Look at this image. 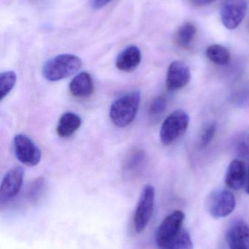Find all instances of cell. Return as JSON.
Listing matches in <instances>:
<instances>
[{
  "instance_id": "obj_3",
  "label": "cell",
  "mask_w": 249,
  "mask_h": 249,
  "mask_svg": "<svg viewBox=\"0 0 249 249\" xmlns=\"http://www.w3.org/2000/svg\"><path fill=\"white\" fill-rule=\"evenodd\" d=\"M190 117L187 112L177 109L164 121L160 129V140L162 144L169 146L182 136L188 129Z\"/></svg>"
},
{
  "instance_id": "obj_9",
  "label": "cell",
  "mask_w": 249,
  "mask_h": 249,
  "mask_svg": "<svg viewBox=\"0 0 249 249\" xmlns=\"http://www.w3.org/2000/svg\"><path fill=\"white\" fill-rule=\"evenodd\" d=\"M24 171L21 167H15L4 176L0 187V203L1 204L14 198L21 189Z\"/></svg>"
},
{
  "instance_id": "obj_18",
  "label": "cell",
  "mask_w": 249,
  "mask_h": 249,
  "mask_svg": "<svg viewBox=\"0 0 249 249\" xmlns=\"http://www.w3.org/2000/svg\"><path fill=\"white\" fill-rule=\"evenodd\" d=\"M232 149L240 159L249 160V132H241L234 137Z\"/></svg>"
},
{
  "instance_id": "obj_12",
  "label": "cell",
  "mask_w": 249,
  "mask_h": 249,
  "mask_svg": "<svg viewBox=\"0 0 249 249\" xmlns=\"http://www.w3.org/2000/svg\"><path fill=\"white\" fill-rule=\"evenodd\" d=\"M247 178V166L241 159L232 160L228 166L225 183L230 189L239 190L246 184Z\"/></svg>"
},
{
  "instance_id": "obj_11",
  "label": "cell",
  "mask_w": 249,
  "mask_h": 249,
  "mask_svg": "<svg viewBox=\"0 0 249 249\" xmlns=\"http://www.w3.org/2000/svg\"><path fill=\"white\" fill-rule=\"evenodd\" d=\"M191 80V71L188 66L181 61L171 63L167 74L166 86L171 91L181 90Z\"/></svg>"
},
{
  "instance_id": "obj_1",
  "label": "cell",
  "mask_w": 249,
  "mask_h": 249,
  "mask_svg": "<svg viewBox=\"0 0 249 249\" xmlns=\"http://www.w3.org/2000/svg\"><path fill=\"white\" fill-rule=\"evenodd\" d=\"M140 102L139 91L130 92L117 99L110 109V118L113 124L119 127L130 125L137 115Z\"/></svg>"
},
{
  "instance_id": "obj_24",
  "label": "cell",
  "mask_w": 249,
  "mask_h": 249,
  "mask_svg": "<svg viewBox=\"0 0 249 249\" xmlns=\"http://www.w3.org/2000/svg\"><path fill=\"white\" fill-rule=\"evenodd\" d=\"M144 159V155L140 151L132 153L126 162L125 167L128 170H134L139 168Z\"/></svg>"
},
{
  "instance_id": "obj_25",
  "label": "cell",
  "mask_w": 249,
  "mask_h": 249,
  "mask_svg": "<svg viewBox=\"0 0 249 249\" xmlns=\"http://www.w3.org/2000/svg\"><path fill=\"white\" fill-rule=\"evenodd\" d=\"M113 0H91V7L95 10H99L108 5Z\"/></svg>"
},
{
  "instance_id": "obj_7",
  "label": "cell",
  "mask_w": 249,
  "mask_h": 249,
  "mask_svg": "<svg viewBox=\"0 0 249 249\" xmlns=\"http://www.w3.org/2000/svg\"><path fill=\"white\" fill-rule=\"evenodd\" d=\"M185 214L181 211H175L168 215L156 230L155 241L158 248L173 239L182 231Z\"/></svg>"
},
{
  "instance_id": "obj_17",
  "label": "cell",
  "mask_w": 249,
  "mask_h": 249,
  "mask_svg": "<svg viewBox=\"0 0 249 249\" xmlns=\"http://www.w3.org/2000/svg\"><path fill=\"white\" fill-rule=\"evenodd\" d=\"M197 29L192 23H185L178 29L175 35L177 44L182 48H188L196 36Z\"/></svg>"
},
{
  "instance_id": "obj_27",
  "label": "cell",
  "mask_w": 249,
  "mask_h": 249,
  "mask_svg": "<svg viewBox=\"0 0 249 249\" xmlns=\"http://www.w3.org/2000/svg\"><path fill=\"white\" fill-rule=\"evenodd\" d=\"M246 192L249 195V164L247 168V178L246 181Z\"/></svg>"
},
{
  "instance_id": "obj_5",
  "label": "cell",
  "mask_w": 249,
  "mask_h": 249,
  "mask_svg": "<svg viewBox=\"0 0 249 249\" xmlns=\"http://www.w3.org/2000/svg\"><path fill=\"white\" fill-rule=\"evenodd\" d=\"M235 196L225 189L215 190L208 197V211L214 219H222L229 216L235 210Z\"/></svg>"
},
{
  "instance_id": "obj_4",
  "label": "cell",
  "mask_w": 249,
  "mask_h": 249,
  "mask_svg": "<svg viewBox=\"0 0 249 249\" xmlns=\"http://www.w3.org/2000/svg\"><path fill=\"white\" fill-rule=\"evenodd\" d=\"M155 189L146 185L142 190L134 215V229L137 233L143 232L149 225L154 208Z\"/></svg>"
},
{
  "instance_id": "obj_14",
  "label": "cell",
  "mask_w": 249,
  "mask_h": 249,
  "mask_svg": "<svg viewBox=\"0 0 249 249\" xmlns=\"http://www.w3.org/2000/svg\"><path fill=\"white\" fill-rule=\"evenodd\" d=\"M92 77L86 71L77 74L70 83V91L73 96L79 99L89 97L94 92Z\"/></svg>"
},
{
  "instance_id": "obj_21",
  "label": "cell",
  "mask_w": 249,
  "mask_h": 249,
  "mask_svg": "<svg viewBox=\"0 0 249 249\" xmlns=\"http://www.w3.org/2000/svg\"><path fill=\"white\" fill-rule=\"evenodd\" d=\"M45 181L43 178H38L31 183L27 190V197L31 202L36 203L40 198L43 192Z\"/></svg>"
},
{
  "instance_id": "obj_16",
  "label": "cell",
  "mask_w": 249,
  "mask_h": 249,
  "mask_svg": "<svg viewBox=\"0 0 249 249\" xmlns=\"http://www.w3.org/2000/svg\"><path fill=\"white\" fill-rule=\"evenodd\" d=\"M208 58L213 64L225 66L230 61V53L228 48L221 45H210L206 50Z\"/></svg>"
},
{
  "instance_id": "obj_2",
  "label": "cell",
  "mask_w": 249,
  "mask_h": 249,
  "mask_svg": "<svg viewBox=\"0 0 249 249\" xmlns=\"http://www.w3.org/2000/svg\"><path fill=\"white\" fill-rule=\"evenodd\" d=\"M81 60L76 55L61 54L45 63L42 74L49 81H58L76 74L81 68Z\"/></svg>"
},
{
  "instance_id": "obj_6",
  "label": "cell",
  "mask_w": 249,
  "mask_h": 249,
  "mask_svg": "<svg viewBox=\"0 0 249 249\" xmlns=\"http://www.w3.org/2000/svg\"><path fill=\"white\" fill-rule=\"evenodd\" d=\"M13 150L16 158L23 165L35 166L41 160V152L30 138L24 134L16 135L13 139Z\"/></svg>"
},
{
  "instance_id": "obj_19",
  "label": "cell",
  "mask_w": 249,
  "mask_h": 249,
  "mask_svg": "<svg viewBox=\"0 0 249 249\" xmlns=\"http://www.w3.org/2000/svg\"><path fill=\"white\" fill-rule=\"evenodd\" d=\"M159 249H193L192 241L189 232L183 229L173 239L167 243Z\"/></svg>"
},
{
  "instance_id": "obj_8",
  "label": "cell",
  "mask_w": 249,
  "mask_h": 249,
  "mask_svg": "<svg viewBox=\"0 0 249 249\" xmlns=\"http://www.w3.org/2000/svg\"><path fill=\"white\" fill-rule=\"evenodd\" d=\"M247 11L246 0H223L220 7L222 23L227 29L233 30L241 24Z\"/></svg>"
},
{
  "instance_id": "obj_22",
  "label": "cell",
  "mask_w": 249,
  "mask_h": 249,
  "mask_svg": "<svg viewBox=\"0 0 249 249\" xmlns=\"http://www.w3.org/2000/svg\"><path fill=\"white\" fill-rule=\"evenodd\" d=\"M167 107V100L164 96L154 98L149 108V114L152 118L162 115Z\"/></svg>"
},
{
  "instance_id": "obj_23",
  "label": "cell",
  "mask_w": 249,
  "mask_h": 249,
  "mask_svg": "<svg viewBox=\"0 0 249 249\" xmlns=\"http://www.w3.org/2000/svg\"><path fill=\"white\" fill-rule=\"evenodd\" d=\"M216 132V124L213 123V124H208L203 129V133H202L201 136H200V141H199V145H200V147H206L211 142V141L213 140Z\"/></svg>"
},
{
  "instance_id": "obj_15",
  "label": "cell",
  "mask_w": 249,
  "mask_h": 249,
  "mask_svg": "<svg viewBox=\"0 0 249 249\" xmlns=\"http://www.w3.org/2000/svg\"><path fill=\"white\" fill-rule=\"evenodd\" d=\"M81 119L73 112H67L60 118L57 125V134L61 138L73 136L80 127Z\"/></svg>"
},
{
  "instance_id": "obj_10",
  "label": "cell",
  "mask_w": 249,
  "mask_h": 249,
  "mask_svg": "<svg viewBox=\"0 0 249 249\" xmlns=\"http://www.w3.org/2000/svg\"><path fill=\"white\" fill-rule=\"evenodd\" d=\"M225 249H249V225L242 219L231 224L225 235Z\"/></svg>"
},
{
  "instance_id": "obj_26",
  "label": "cell",
  "mask_w": 249,
  "mask_h": 249,
  "mask_svg": "<svg viewBox=\"0 0 249 249\" xmlns=\"http://www.w3.org/2000/svg\"><path fill=\"white\" fill-rule=\"evenodd\" d=\"M193 4L196 5H206V4H211L216 0H190Z\"/></svg>"
},
{
  "instance_id": "obj_20",
  "label": "cell",
  "mask_w": 249,
  "mask_h": 249,
  "mask_svg": "<svg viewBox=\"0 0 249 249\" xmlns=\"http://www.w3.org/2000/svg\"><path fill=\"white\" fill-rule=\"evenodd\" d=\"M16 83V74L14 71H7L0 74V99L2 101L13 90Z\"/></svg>"
},
{
  "instance_id": "obj_13",
  "label": "cell",
  "mask_w": 249,
  "mask_h": 249,
  "mask_svg": "<svg viewBox=\"0 0 249 249\" xmlns=\"http://www.w3.org/2000/svg\"><path fill=\"white\" fill-rule=\"evenodd\" d=\"M141 59V51L137 46L131 45L119 53L117 57L115 65L120 71L130 72L137 68Z\"/></svg>"
}]
</instances>
